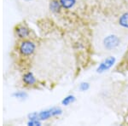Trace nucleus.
Returning a JSON list of instances; mask_svg holds the SVG:
<instances>
[{
  "mask_svg": "<svg viewBox=\"0 0 128 126\" xmlns=\"http://www.w3.org/2000/svg\"><path fill=\"white\" fill-rule=\"evenodd\" d=\"M119 24L120 26L128 29V13L123 14L119 19Z\"/></svg>",
  "mask_w": 128,
  "mask_h": 126,
  "instance_id": "obj_9",
  "label": "nucleus"
},
{
  "mask_svg": "<svg viewBox=\"0 0 128 126\" xmlns=\"http://www.w3.org/2000/svg\"><path fill=\"white\" fill-rule=\"evenodd\" d=\"M16 35H17V36L20 38H28L30 34L29 29H28V27H26V26H18L16 30Z\"/></svg>",
  "mask_w": 128,
  "mask_h": 126,
  "instance_id": "obj_5",
  "label": "nucleus"
},
{
  "mask_svg": "<svg viewBox=\"0 0 128 126\" xmlns=\"http://www.w3.org/2000/svg\"><path fill=\"white\" fill-rule=\"evenodd\" d=\"M115 62V58L113 56H110L108 58L105 59L102 63L99 65L98 68V73H104V72L108 70L109 68H111L114 66V64Z\"/></svg>",
  "mask_w": 128,
  "mask_h": 126,
  "instance_id": "obj_4",
  "label": "nucleus"
},
{
  "mask_svg": "<svg viewBox=\"0 0 128 126\" xmlns=\"http://www.w3.org/2000/svg\"><path fill=\"white\" fill-rule=\"evenodd\" d=\"M35 46L34 43L32 41H23L20 45V53L23 55H31L32 54H34L35 50Z\"/></svg>",
  "mask_w": 128,
  "mask_h": 126,
  "instance_id": "obj_2",
  "label": "nucleus"
},
{
  "mask_svg": "<svg viewBox=\"0 0 128 126\" xmlns=\"http://www.w3.org/2000/svg\"><path fill=\"white\" fill-rule=\"evenodd\" d=\"M60 3H61L62 7L64 9H71L74 7L76 3V0H60Z\"/></svg>",
  "mask_w": 128,
  "mask_h": 126,
  "instance_id": "obj_8",
  "label": "nucleus"
},
{
  "mask_svg": "<svg viewBox=\"0 0 128 126\" xmlns=\"http://www.w3.org/2000/svg\"><path fill=\"white\" fill-rule=\"evenodd\" d=\"M24 1H26V2H30V1H32V0H24Z\"/></svg>",
  "mask_w": 128,
  "mask_h": 126,
  "instance_id": "obj_15",
  "label": "nucleus"
},
{
  "mask_svg": "<svg viewBox=\"0 0 128 126\" xmlns=\"http://www.w3.org/2000/svg\"><path fill=\"white\" fill-rule=\"evenodd\" d=\"M29 120H34V119H40V117H38V113H34L29 114Z\"/></svg>",
  "mask_w": 128,
  "mask_h": 126,
  "instance_id": "obj_14",
  "label": "nucleus"
},
{
  "mask_svg": "<svg viewBox=\"0 0 128 126\" xmlns=\"http://www.w3.org/2000/svg\"><path fill=\"white\" fill-rule=\"evenodd\" d=\"M89 88H90V84H89L88 83H82L80 85V89L82 91H86Z\"/></svg>",
  "mask_w": 128,
  "mask_h": 126,
  "instance_id": "obj_13",
  "label": "nucleus"
},
{
  "mask_svg": "<svg viewBox=\"0 0 128 126\" xmlns=\"http://www.w3.org/2000/svg\"><path fill=\"white\" fill-rule=\"evenodd\" d=\"M62 109L58 108V107H53L51 109H48V110L42 111L38 113V117H40V120H46V119H50L52 116H56V115H60L62 113Z\"/></svg>",
  "mask_w": 128,
  "mask_h": 126,
  "instance_id": "obj_3",
  "label": "nucleus"
},
{
  "mask_svg": "<svg viewBox=\"0 0 128 126\" xmlns=\"http://www.w3.org/2000/svg\"><path fill=\"white\" fill-rule=\"evenodd\" d=\"M120 44L121 37L120 36V32L117 29L106 27L99 30L96 41L99 51L104 53L111 52L118 48Z\"/></svg>",
  "mask_w": 128,
  "mask_h": 126,
  "instance_id": "obj_1",
  "label": "nucleus"
},
{
  "mask_svg": "<svg viewBox=\"0 0 128 126\" xmlns=\"http://www.w3.org/2000/svg\"><path fill=\"white\" fill-rule=\"evenodd\" d=\"M74 101H75V97L74 96H68L63 99L62 103V105H64V106H68L69 104L73 103Z\"/></svg>",
  "mask_w": 128,
  "mask_h": 126,
  "instance_id": "obj_10",
  "label": "nucleus"
},
{
  "mask_svg": "<svg viewBox=\"0 0 128 126\" xmlns=\"http://www.w3.org/2000/svg\"><path fill=\"white\" fill-rule=\"evenodd\" d=\"M13 96H15L16 98H18V99H25L26 96H28V95H26L25 92H22V91H18V92L15 93V94H14Z\"/></svg>",
  "mask_w": 128,
  "mask_h": 126,
  "instance_id": "obj_11",
  "label": "nucleus"
},
{
  "mask_svg": "<svg viewBox=\"0 0 128 126\" xmlns=\"http://www.w3.org/2000/svg\"><path fill=\"white\" fill-rule=\"evenodd\" d=\"M61 3H60V2L56 1V0H53V1L50 2V9L52 12H54V13H58L60 12V9H61Z\"/></svg>",
  "mask_w": 128,
  "mask_h": 126,
  "instance_id": "obj_7",
  "label": "nucleus"
},
{
  "mask_svg": "<svg viewBox=\"0 0 128 126\" xmlns=\"http://www.w3.org/2000/svg\"><path fill=\"white\" fill-rule=\"evenodd\" d=\"M28 125L30 126H36V125H40V119H34V120H29L28 123Z\"/></svg>",
  "mask_w": 128,
  "mask_h": 126,
  "instance_id": "obj_12",
  "label": "nucleus"
},
{
  "mask_svg": "<svg viewBox=\"0 0 128 126\" xmlns=\"http://www.w3.org/2000/svg\"><path fill=\"white\" fill-rule=\"evenodd\" d=\"M22 80H23V82L26 85H34L35 83H36V78H35L34 74L32 73H28L25 74Z\"/></svg>",
  "mask_w": 128,
  "mask_h": 126,
  "instance_id": "obj_6",
  "label": "nucleus"
}]
</instances>
